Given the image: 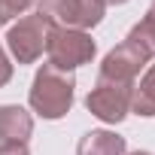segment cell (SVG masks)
I'll return each instance as SVG.
<instances>
[{
  "label": "cell",
  "instance_id": "277c9868",
  "mask_svg": "<svg viewBox=\"0 0 155 155\" xmlns=\"http://www.w3.org/2000/svg\"><path fill=\"white\" fill-rule=\"evenodd\" d=\"M52 31H55V25L49 18H43L40 12L37 15H25V18H18V25L9 28L6 46H9V52H12V58L18 64H34L43 55V49L49 46Z\"/></svg>",
  "mask_w": 155,
  "mask_h": 155
},
{
  "label": "cell",
  "instance_id": "8fae6325",
  "mask_svg": "<svg viewBox=\"0 0 155 155\" xmlns=\"http://www.w3.org/2000/svg\"><path fill=\"white\" fill-rule=\"evenodd\" d=\"M31 3H34V0H0V25H6L15 15H21Z\"/></svg>",
  "mask_w": 155,
  "mask_h": 155
},
{
  "label": "cell",
  "instance_id": "30bf717a",
  "mask_svg": "<svg viewBox=\"0 0 155 155\" xmlns=\"http://www.w3.org/2000/svg\"><path fill=\"white\" fill-rule=\"evenodd\" d=\"M125 40H128L137 52H143L146 58H155V18L146 12V18H143V21H137Z\"/></svg>",
  "mask_w": 155,
  "mask_h": 155
},
{
  "label": "cell",
  "instance_id": "8992f818",
  "mask_svg": "<svg viewBox=\"0 0 155 155\" xmlns=\"http://www.w3.org/2000/svg\"><path fill=\"white\" fill-rule=\"evenodd\" d=\"M149 58L143 52H137L128 40L119 43L116 49L107 52L104 64H101V79H113V82H134V76L140 73V67Z\"/></svg>",
  "mask_w": 155,
  "mask_h": 155
},
{
  "label": "cell",
  "instance_id": "6da1fadb",
  "mask_svg": "<svg viewBox=\"0 0 155 155\" xmlns=\"http://www.w3.org/2000/svg\"><path fill=\"white\" fill-rule=\"evenodd\" d=\"M73 88L76 79L73 73L58 70L52 64H43L34 76V85H31V107L34 113H40L43 119H61L70 113L73 107Z\"/></svg>",
  "mask_w": 155,
  "mask_h": 155
},
{
  "label": "cell",
  "instance_id": "4fadbf2b",
  "mask_svg": "<svg viewBox=\"0 0 155 155\" xmlns=\"http://www.w3.org/2000/svg\"><path fill=\"white\" fill-rule=\"evenodd\" d=\"M0 155H31L25 143H0Z\"/></svg>",
  "mask_w": 155,
  "mask_h": 155
},
{
  "label": "cell",
  "instance_id": "2e32d148",
  "mask_svg": "<svg viewBox=\"0 0 155 155\" xmlns=\"http://www.w3.org/2000/svg\"><path fill=\"white\" fill-rule=\"evenodd\" d=\"M131 155H149V152H140V149H137V152H131Z\"/></svg>",
  "mask_w": 155,
  "mask_h": 155
},
{
  "label": "cell",
  "instance_id": "5bb4252c",
  "mask_svg": "<svg viewBox=\"0 0 155 155\" xmlns=\"http://www.w3.org/2000/svg\"><path fill=\"white\" fill-rule=\"evenodd\" d=\"M104 3H128V0H104Z\"/></svg>",
  "mask_w": 155,
  "mask_h": 155
},
{
  "label": "cell",
  "instance_id": "9c48e42d",
  "mask_svg": "<svg viewBox=\"0 0 155 155\" xmlns=\"http://www.w3.org/2000/svg\"><path fill=\"white\" fill-rule=\"evenodd\" d=\"M131 110H134L137 116H146V119L155 116V64L146 70V76L140 79V85H134Z\"/></svg>",
  "mask_w": 155,
  "mask_h": 155
},
{
  "label": "cell",
  "instance_id": "ba28073f",
  "mask_svg": "<svg viewBox=\"0 0 155 155\" xmlns=\"http://www.w3.org/2000/svg\"><path fill=\"white\" fill-rule=\"evenodd\" d=\"M76 155H125V137L113 131H88L76 146Z\"/></svg>",
  "mask_w": 155,
  "mask_h": 155
},
{
  "label": "cell",
  "instance_id": "52a82bcc",
  "mask_svg": "<svg viewBox=\"0 0 155 155\" xmlns=\"http://www.w3.org/2000/svg\"><path fill=\"white\" fill-rule=\"evenodd\" d=\"M34 131V119L21 107H0V140L3 143H25Z\"/></svg>",
  "mask_w": 155,
  "mask_h": 155
},
{
  "label": "cell",
  "instance_id": "5b68a950",
  "mask_svg": "<svg viewBox=\"0 0 155 155\" xmlns=\"http://www.w3.org/2000/svg\"><path fill=\"white\" fill-rule=\"evenodd\" d=\"M131 94H134V82H113V79H97V85L88 91L85 107L91 116H97L101 122H122L131 113Z\"/></svg>",
  "mask_w": 155,
  "mask_h": 155
},
{
  "label": "cell",
  "instance_id": "9a60e30c",
  "mask_svg": "<svg viewBox=\"0 0 155 155\" xmlns=\"http://www.w3.org/2000/svg\"><path fill=\"white\" fill-rule=\"evenodd\" d=\"M149 15H152V18H155V3H152V6H149Z\"/></svg>",
  "mask_w": 155,
  "mask_h": 155
},
{
  "label": "cell",
  "instance_id": "3957f363",
  "mask_svg": "<svg viewBox=\"0 0 155 155\" xmlns=\"http://www.w3.org/2000/svg\"><path fill=\"white\" fill-rule=\"evenodd\" d=\"M37 9L43 18H49L58 28L88 31V28L101 25L107 3L104 0H37Z\"/></svg>",
  "mask_w": 155,
  "mask_h": 155
},
{
  "label": "cell",
  "instance_id": "7a4b0ae2",
  "mask_svg": "<svg viewBox=\"0 0 155 155\" xmlns=\"http://www.w3.org/2000/svg\"><path fill=\"white\" fill-rule=\"evenodd\" d=\"M49 64L58 67V70H76V67H82L94 58L97 46L94 40L85 34V31H76V28H55L52 37H49Z\"/></svg>",
  "mask_w": 155,
  "mask_h": 155
},
{
  "label": "cell",
  "instance_id": "7c38bea8",
  "mask_svg": "<svg viewBox=\"0 0 155 155\" xmlns=\"http://www.w3.org/2000/svg\"><path fill=\"white\" fill-rule=\"evenodd\" d=\"M9 79H12V64H9V58H6L3 46H0V85H6Z\"/></svg>",
  "mask_w": 155,
  "mask_h": 155
}]
</instances>
